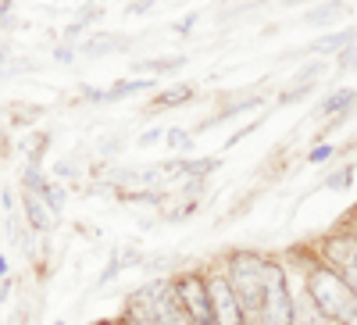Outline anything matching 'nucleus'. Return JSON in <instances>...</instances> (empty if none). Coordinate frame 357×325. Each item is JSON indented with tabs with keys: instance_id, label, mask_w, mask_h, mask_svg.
<instances>
[{
	"instance_id": "nucleus-1",
	"label": "nucleus",
	"mask_w": 357,
	"mask_h": 325,
	"mask_svg": "<svg viewBox=\"0 0 357 325\" xmlns=\"http://www.w3.org/2000/svg\"><path fill=\"white\" fill-rule=\"evenodd\" d=\"M286 264L304 279V286L311 293L314 308L321 311L325 325H357V297L350 293V286L343 282L340 272H333L329 264H321L314 257V250H307V254L293 250L286 257Z\"/></svg>"
},
{
	"instance_id": "nucleus-2",
	"label": "nucleus",
	"mask_w": 357,
	"mask_h": 325,
	"mask_svg": "<svg viewBox=\"0 0 357 325\" xmlns=\"http://www.w3.org/2000/svg\"><path fill=\"white\" fill-rule=\"evenodd\" d=\"M257 325H293V269L286 264V257L268 254L261 322Z\"/></svg>"
},
{
	"instance_id": "nucleus-3",
	"label": "nucleus",
	"mask_w": 357,
	"mask_h": 325,
	"mask_svg": "<svg viewBox=\"0 0 357 325\" xmlns=\"http://www.w3.org/2000/svg\"><path fill=\"white\" fill-rule=\"evenodd\" d=\"M172 289L178 304H183V311L190 315L193 325H215L211 318V293H207V275H204V264L197 269V264H190V269H175L172 275Z\"/></svg>"
},
{
	"instance_id": "nucleus-4",
	"label": "nucleus",
	"mask_w": 357,
	"mask_h": 325,
	"mask_svg": "<svg viewBox=\"0 0 357 325\" xmlns=\"http://www.w3.org/2000/svg\"><path fill=\"white\" fill-rule=\"evenodd\" d=\"M204 275H207V293H211V318H215V325H247V315H243L240 301H236V293H232V282H229V272H225L222 257L207 261Z\"/></svg>"
},
{
	"instance_id": "nucleus-5",
	"label": "nucleus",
	"mask_w": 357,
	"mask_h": 325,
	"mask_svg": "<svg viewBox=\"0 0 357 325\" xmlns=\"http://www.w3.org/2000/svg\"><path fill=\"white\" fill-rule=\"evenodd\" d=\"M311 250H314V257L321 264H329L333 272H347L350 264H357V229L343 218L336 229L321 232L318 240L311 243Z\"/></svg>"
},
{
	"instance_id": "nucleus-6",
	"label": "nucleus",
	"mask_w": 357,
	"mask_h": 325,
	"mask_svg": "<svg viewBox=\"0 0 357 325\" xmlns=\"http://www.w3.org/2000/svg\"><path fill=\"white\" fill-rule=\"evenodd\" d=\"M158 79H146V75H132V79H118L111 86H79V100L82 104H122L132 97H146L158 90Z\"/></svg>"
},
{
	"instance_id": "nucleus-7",
	"label": "nucleus",
	"mask_w": 357,
	"mask_h": 325,
	"mask_svg": "<svg viewBox=\"0 0 357 325\" xmlns=\"http://www.w3.org/2000/svg\"><path fill=\"white\" fill-rule=\"evenodd\" d=\"M354 111H357V86H336V90H329L318 100L314 118L325 122V129H340Z\"/></svg>"
},
{
	"instance_id": "nucleus-8",
	"label": "nucleus",
	"mask_w": 357,
	"mask_h": 325,
	"mask_svg": "<svg viewBox=\"0 0 357 325\" xmlns=\"http://www.w3.org/2000/svg\"><path fill=\"white\" fill-rule=\"evenodd\" d=\"M264 104V93L261 90H243V93H229L222 100V107L211 114V118H204V122L193 129V133H207V129H215V126H225V122H236L240 114H250Z\"/></svg>"
},
{
	"instance_id": "nucleus-9",
	"label": "nucleus",
	"mask_w": 357,
	"mask_h": 325,
	"mask_svg": "<svg viewBox=\"0 0 357 325\" xmlns=\"http://www.w3.org/2000/svg\"><path fill=\"white\" fill-rule=\"evenodd\" d=\"M18 215H22L25 229H29V232H36V236H54L57 222H61V215H54V211H50V204H47L43 197L29 193V190L18 193Z\"/></svg>"
},
{
	"instance_id": "nucleus-10",
	"label": "nucleus",
	"mask_w": 357,
	"mask_h": 325,
	"mask_svg": "<svg viewBox=\"0 0 357 325\" xmlns=\"http://www.w3.org/2000/svg\"><path fill=\"white\" fill-rule=\"evenodd\" d=\"M129 50H132V36L111 33V29H93V33H86V40L79 43V57H86V61H100V57L129 54Z\"/></svg>"
},
{
	"instance_id": "nucleus-11",
	"label": "nucleus",
	"mask_w": 357,
	"mask_h": 325,
	"mask_svg": "<svg viewBox=\"0 0 357 325\" xmlns=\"http://www.w3.org/2000/svg\"><path fill=\"white\" fill-rule=\"evenodd\" d=\"M158 279V311H154V325H193L190 315L178 304L175 289H172V279L168 275H154Z\"/></svg>"
},
{
	"instance_id": "nucleus-12",
	"label": "nucleus",
	"mask_w": 357,
	"mask_h": 325,
	"mask_svg": "<svg viewBox=\"0 0 357 325\" xmlns=\"http://www.w3.org/2000/svg\"><path fill=\"white\" fill-rule=\"evenodd\" d=\"M197 100V86L193 82H172V86H158L151 93V104L146 111H175V107H186Z\"/></svg>"
},
{
	"instance_id": "nucleus-13",
	"label": "nucleus",
	"mask_w": 357,
	"mask_h": 325,
	"mask_svg": "<svg viewBox=\"0 0 357 325\" xmlns=\"http://www.w3.org/2000/svg\"><path fill=\"white\" fill-rule=\"evenodd\" d=\"M190 65L186 54H158V57H136L132 61V72L136 75H146V79H161V75H175Z\"/></svg>"
},
{
	"instance_id": "nucleus-14",
	"label": "nucleus",
	"mask_w": 357,
	"mask_h": 325,
	"mask_svg": "<svg viewBox=\"0 0 357 325\" xmlns=\"http://www.w3.org/2000/svg\"><path fill=\"white\" fill-rule=\"evenodd\" d=\"M350 43H357V25L354 29H329V33H321L318 40H311V47H307V54L311 57H336V54H343Z\"/></svg>"
},
{
	"instance_id": "nucleus-15",
	"label": "nucleus",
	"mask_w": 357,
	"mask_h": 325,
	"mask_svg": "<svg viewBox=\"0 0 357 325\" xmlns=\"http://www.w3.org/2000/svg\"><path fill=\"white\" fill-rule=\"evenodd\" d=\"M350 15V8L343 0H318L304 11V25H314V29H336L343 18Z\"/></svg>"
},
{
	"instance_id": "nucleus-16",
	"label": "nucleus",
	"mask_w": 357,
	"mask_h": 325,
	"mask_svg": "<svg viewBox=\"0 0 357 325\" xmlns=\"http://www.w3.org/2000/svg\"><path fill=\"white\" fill-rule=\"evenodd\" d=\"M161 143L172 151V158H193L197 154V133L193 129H183V126H168Z\"/></svg>"
},
{
	"instance_id": "nucleus-17",
	"label": "nucleus",
	"mask_w": 357,
	"mask_h": 325,
	"mask_svg": "<svg viewBox=\"0 0 357 325\" xmlns=\"http://www.w3.org/2000/svg\"><path fill=\"white\" fill-rule=\"evenodd\" d=\"M354 175H357V165L354 161H347L343 168H333L329 175H325V190H333V193H347L350 186H354Z\"/></svg>"
},
{
	"instance_id": "nucleus-18",
	"label": "nucleus",
	"mask_w": 357,
	"mask_h": 325,
	"mask_svg": "<svg viewBox=\"0 0 357 325\" xmlns=\"http://www.w3.org/2000/svg\"><path fill=\"white\" fill-rule=\"evenodd\" d=\"M314 90H318V82H289V90H279V93H275V100H279L282 107H289V104L307 100Z\"/></svg>"
},
{
	"instance_id": "nucleus-19",
	"label": "nucleus",
	"mask_w": 357,
	"mask_h": 325,
	"mask_svg": "<svg viewBox=\"0 0 357 325\" xmlns=\"http://www.w3.org/2000/svg\"><path fill=\"white\" fill-rule=\"evenodd\" d=\"M325 68H329V65H325L321 57H307V61H304L301 68H296L293 82H318V79L325 75Z\"/></svg>"
},
{
	"instance_id": "nucleus-20",
	"label": "nucleus",
	"mask_w": 357,
	"mask_h": 325,
	"mask_svg": "<svg viewBox=\"0 0 357 325\" xmlns=\"http://www.w3.org/2000/svg\"><path fill=\"white\" fill-rule=\"evenodd\" d=\"M122 275V247H114L111 254H107V264H104V272L97 275V286H107L111 279H118Z\"/></svg>"
},
{
	"instance_id": "nucleus-21",
	"label": "nucleus",
	"mask_w": 357,
	"mask_h": 325,
	"mask_svg": "<svg viewBox=\"0 0 357 325\" xmlns=\"http://www.w3.org/2000/svg\"><path fill=\"white\" fill-rule=\"evenodd\" d=\"M333 158H340V146L336 143H314L307 151V165H329Z\"/></svg>"
},
{
	"instance_id": "nucleus-22",
	"label": "nucleus",
	"mask_w": 357,
	"mask_h": 325,
	"mask_svg": "<svg viewBox=\"0 0 357 325\" xmlns=\"http://www.w3.org/2000/svg\"><path fill=\"white\" fill-rule=\"evenodd\" d=\"M11 111H18V114L11 118V122H18V126H33L36 118L43 114V107H40V104H11Z\"/></svg>"
},
{
	"instance_id": "nucleus-23",
	"label": "nucleus",
	"mask_w": 357,
	"mask_h": 325,
	"mask_svg": "<svg viewBox=\"0 0 357 325\" xmlns=\"http://www.w3.org/2000/svg\"><path fill=\"white\" fill-rule=\"evenodd\" d=\"M75 57H79V47L61 43V40L54 43V61H57V65H65V68H68V65H75Z\"/></svg>"
},
{
	"instance_id": "nucleus-24",
	"label": "nucleus",
	"mask_w": 357,
	"mask_h": 325,
	"mask_svg": "<svg viewBox=\"0 0 357 325\" xmlns=\"http://www.w3.org/2000/svg\"><path fill=\"white\" fill-rule=\"evenodd\" d=\"M357 68V43H350L343 54H336V72L340 75H347V72H354Z\"/></svg>"
},
{
	"instance_id": "nucleus-25",
	"label": "nucleus",
	"mask_w": 357,
	"mask_h": 325,
	"mask_svg": "<svg viewBox=\"0 0 357 325\" xmlns=\"http://www.w3.org/2000/svg\"><path fill=\"white\" fill-rule=\"evenodd\" d=\"M165 129H168V126H151V129H139L136 146H154V143H161V139H165Z\"/></svg>"
},
{
	"instance_id": "nucleus-26",
	"label": "nucleus",
	"mask_w": 357,
	"mask_h": 325,
	"mask_svg": "<svg viewBox=\"0 0 357 325\" xmlns=\"http://www.w3.org/2000/svg\"><path fill=\"white\" fill-rule=\"evenodd\" d=\"M197 22H200V11H190L186 18H178V22H172V33H175V36H190Z\"/></svg>"
},
{
	"instance_id": "nucleus-27",
	"label": "nucleus",
	"mask_w": 357,
	"mask_h": 325,
	"mask_svg": "<svg viewBox=\"0 0 357 325\" xmlns=\"http://www.w3.org/2000/svg\"><path fill=\"white\" fill-rule=\"evenodd\" d=\"M11 65H15V47L4 33H0V72H8Z\"/></svg>"
},
{
	"instance_id": "nucleus-28",
	"label": "nucleus",
	"mask_w": 357,
	"mask_h": 325,
	"mask_svg": "<svg viewBox=\"0 0 357 325\" xmlns=\"http://www.w3.org/2000/svg\"><path fill=\"white\" fill-rule=\"evenodd\" d=\"M257 126H261V118H257V122H247V126H240V129H236V133H232V136H229V139H225L222 146H225V151H229V146H236V143H240L243 136H250V133H254Z\"/></svg>"
},
{
	"instance_id": "nucleus-29",
	"label": "nucleus",
	"mask_w": 357,
	"mask_h": 325,
	"mask_svg": "<svg viewBox=\"0 0 357 325\" xmlns=\"http://www.w3.org/2000/svg\"><path fill=\"white\" fill-rule=\"evenodd\" d=\"M118 151H122V139L107 136V139H100V146H97V158H111V154H118Z\"/></svg>"
},
{
	"instance_id": "nucleus-30",
	"label": "nucleus",
	"mask_w": 357,
	"mask_h": 325,
	"mask_svg": "<svg viewBox=\"0 0 357 325\" xmlns=\"http://www.w3.org/2000/svg\"><path fill=\"white\" fill-rule=\"evenodd\" d=\"M158 4V0H129V4H126V11L129 15H146V11H151Z\"/></svg>"
},
{
	"instance_id": "nucleus-31",
	"label": "nucleus",
	"mask_w": 357,
	"mask_h": 325,
	"mask_svg": "<svg viewBox=\"0 0 357 325\" xmlns=\"http://www.w3.org/2000/svg\"><path fill=\"white\" fill-rule=\"evenodd\" d=\"M340 275H343V282L350 286V293L357 297V264H350V269H347V272H340Z\"/></svg>"
},
{
	"instance_id": "nucleus-32",
	"label": "nucleus",
	"mask_w": 357,
	"mask_h": 325,
	"mask_svg": "<svg viewBox=\"0 0 357 325\" xmlns=\"http://www.w3.org/2000/svg\"><path fill=\"white\" fill-rule=\"evenodd\" d=\"M11 286H15V279L8 275V279H0V304H4L8 297H11Z\"/></svg>"
},
{
	"instance_id": "nucleus-33",
	"label": "nucleus",
	"mask_w": 357,
	"mask_h": 325,
	"mask_svg": "<svg viewBox=\"0 0 357 325\" xmlns=\"http://www.w3.org/2000/svg\"><path fill=\"white\" fill-rule=\"evenodd\" d=\"M11 275V261H8V254L0 250V279H8Z\"/></svg>"
},
{
	"instance_id": "nucleus-34",
	"label": "nucleus",
	"mask_w": 357,
	"mask_h": 325,
	"mask_svg": "<svg viewBox=\"0 0 357 325\" xmlns=\"http://www.w3.org/2000/svg\"><path fill=\"white\" fill-rule=\"evenodd\" d=\"M301 4H318V0H286V8H301Z\"/></svg>"
},
{
	"instance_id": "nucleus-35",
	"label": "nucleus",
	"mask_w": 357,
	"mask_h": 325,
	"mask_svg": "<svg viewBox=\"0 0 357 325\" xmlns=\"http://www.w3.org/2000/svg\"><path fill=\"white\" fill-rule=\"evenodd\" d=\"M89 325H118V322H114V318H93Z\"/></svg>"
},
{
	"instance_id": "nucleus-36",
	"label": "nucleus",
	"mask_w": 357,
	"mask_h": 325,
	"mask_svg": "<svg viewBox=\"0 0 357 325\" xmlns=\"http://www.w3.org/2000/svg\"><path fill=\"white\" fill-rule=\"evenodd\" d=\"M50 325H68V322H61V318H57V322H50Z\"/></svg>"
}]
</instances>
